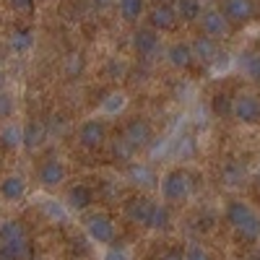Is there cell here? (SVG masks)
Returning <instances> with one entry per match:
<instances>
[{
	"label": "cell",
	"mask_w": 260,
	"mask_h": 260,
	"mask_svg": "<svg viewBox=\"0 0 260 260\" xmlns=\"http://www.w3.org/2000/svg\"><path fill=\"white\" fill-rule=\"evenodd\" d=\"M211 110H213L216 117H226V115L234 112V99L229 94H216L211 99Z\"/></svg>",
	"instance_id": "484cf974"
},
{
	"label": "cell",
	"mask_w": 260,
	"mask_h": 260,
	"mask_svg": "<svg viewBox=\"0 0 260 260\" xmlns=\"http://www.w3.org/2000/svg\"><path fill=\"white\" fill-rule=\"evenodd\" d=\"M83 65H86L83 55H81V52H71L68 57H65V73H68L71 78H76V76L83 71Z\"/></svg>",
	"instance_id": "f1b7e54d"
},
{
	"label": "cell",
	"mask_w": 260,
	"mask_h": 260,
	"mask_svg": "<svg viewBox=\"0 0 260 260\" xmlns=\"http://www.w3.org/2000/svg\"><path fill=\"white\" fill-rule=\"evenodd\" d=\"M133 47H136V52H138L141 57L154 55V52L159 50V31L151 29V26L138 29V31L133 34Z\"/></svg>",
	"instance_id": "5bb4252c"
},
{
	"label": "cell",
	"mask_w": 260,
	"mask_h": 260,
	"mask_svg": "<svg viewBox=\"0 0 260 260\" xmlns=\"http://www.w3.org/2000/svg\"><path fill=\"white\" fill-rule=\"evenodd\" d=\"M161 3H167V0H161Z\"/></svg>",
	"instance_id": "8d00e7d4"
},
{
	"label": "cell",
	"mask_w": 260,
	"mask_h": 260,
	"mask_svg": "<svg viewBox=\"0 0 260 260\" xmlns=\"http://www.w3.org/2000/svg\"><path fill=\"white\" fill-rule=\"evenodd\" d=\"M133 151H136V148H133V146H130V143H127L125 138L115 143V154H117L120 159H130V156H133Z\"/></svg>",
	"instance_id": "1f68e13d"
},
{
	"label": "cell",
	"mask_w": 260,
	"mask_h": 260,
	"mask_svg": "<svg viewBox=\"0 0 260 260\" xmlns=\"http://www.w3.org/2000/svg\"><path fill=\"white\" fill-rule=\"evenodd\" d=\"M13 115V96L0 91V117H11Z\"/></svg>",
	"instance_id": "f546056e"
},
{
	"label": "cell",
	"mask_w": 260,
	"mask_h": 260,
	"mask_svg": "<svg viewBox=\"0 0 260 260\" xmlns=\"http://www.w3.org/2000/svg\"><path fill=\"white\" fill-rule=\"evenodd\" d=\"M169 221H172V216H169V208L167 206H154V213H151V219H148V229H167L169 226Z\"/></svg>",
	"instance_id": "4316f807"
},
{
	"label": "cell",
	"mask_w": 260,
	"mask_h": 260,
	"mask_svg": "<svg viewBox=\"0 0 260 260\" xmlns=\"http://www.w3.org/2000/svg\"><path fill=\"white\" fill-rule=\"evenodd\" d=\"M175 11H177V18L180 21H201V16H203L201 0H177Z\"/></svg>",
	"instance_id": "7402d4cb"
},
{
	"label": "cell",
	"mask_w": 260,
	"mask_h": 260,
	"mask_svg": "<svg viewBox=\"0 0 260 260\" xmlns=\"http://www.w3.org/2000/svg\"><path fill=\"white\" fill-rule=\"evenodd\" d=\"M159 260H185V250H180V247H169V250H164V252L159 255Z\"/></svg>",
	"instance_id": "d6a6232c"
},
{
	"label": "cell",
	"mask_w": 260,
	"mask_h": 260,
	"mask_svg": "<svg viewBox=\"0 0 260 260\" xmlns=\"http://www.w3.org/2000/svg\"><path fill=\"white\" fill-rule=\"evenodd\" d=\"M221 177H224V182H226V185H240V182H242V177H245V169H242L240 164H237V161H229V164H224Z\"/></svg>",
	"instance_id": "83f0119b"
},
{
	"label": "cell",
	"mask_w": 260,
	"mask_h": 260,
	"mask_svg": "<svg viewBox=\"0 0 260 260\" xmlns=\"http://www.w3.org/2000/svg\"><path fill=\"white\" fill-rule=\"evenodd\" d=\"M240 71L252 81V83H260V50L257 47H250L242 52L240 57Z\"/></svg>",
	"instance_id": "ffe728a7"
},
{
	"label": "cell",
	"mask_w": 260,
	"mask_h": 260,
	"mask_svg": "<svg viewBox=\"0 0 260 260\" xmlns=\"http://www.w3.org/2000/svg\"><path fill=\"white\" fill-rule=\"evenodd\" d=\"M201 29H203V34H206V37H211V39L219 42V39L229 37L232 24L224 18V13H221V11L211 8V11H203V16H201Z\"/></svg>",
	"instance_id": "ba28073f"
},
{
	"label": "cell",
	"mask_w": 260,
	"mask_h": 260,
	"mask_svg": "<svg viewBox=\"0 0 260 260\" xmlns=\"http://www.w3.org/2000/svg\"><path fill=\"white\" fill-rule=\"evenodd\" d=\"M185 260H211V257H208V252L201 245H190L185 250Z\"/></svg>",
	"instance_id": "4dcf8cb0"
},
{
	"label": "cell",
	"mask_w": 260,
	"mask_h": 260,
	"mask_svg": "<svg viewBox=\"0 0 260 260\" xmlns=\"http://www.w3.org/2000/svg\"><path fill=\"white\" fill-rule=\"evenodd\" d=\"M219 11L229 24H245L255 16V0H221Z\"/></svg>",
	"instance_id": "30bf717a"
},
{
	"label": "cell",
	"mask_w": 260,
	"mask_h": 260,
	"mask_svg": "<svg viewBox=\"0 0 260 260\" xmlns=\"http://www.w3.org/2000/svg\"><path fill=\"white\" fill-rule=\"evenodd\" d=\"M102 260H127V255H125L120 247L112 245V247H107V250H104V257H102Z\"/></svg>",
	"instance_id": "836d02e7"
},
{
	"label": "cell",
	"mask_w": 260,
	"mask_h": 260,
	"mask_svg": "<svg viewBox=\"0 0 260 260\" xmlns=\"http://www.w3.org/2000/svg\"><path fill=\"white\" fill-rule=\"evenodd\" d=\"M0 195H3L6 201H11V203L21 201V198L26 195V180L21 177V175H8V177H3V180H0Z\"/></svg>",
	"instance_id": "e0dca14e"
},
{
	"label": "cell",
	"mask_w": 260,
	"mask_h": 260,
	"mask_svg": "<svg viewBox=\"0 0 260 260\" xmlns=\"http://www.w3.org/2000/svg\"><path fill=\"white\" fill-rule=\"evenodd\" d=\"M192 45V55L195 60H203V62H216V57H219V42L201 34L195 42H190Z\"/></svg>",
	"instance_id": "ac0fdd59"
},
{
	"label": "cell",
	"mask_w": 260,
	"mask_h": 260,
	"mask_svg": "<svg viewBox=\"0 0 260 260\" xmlns=\"http://www.w3.org/2000/svg\"><path fill=\"white\" fill-rule=\"evenodd\" d=\"M192 192V177L185 169H169L161 177V198L167 203H182Z\"/></svg>",
	"instance_id": "3957f363"
},
{
	"label": "cell",
	"mask_w": 260,
	"mask_h": 260,
	"mask_svg": "<svg viewBox=\"0 0 260 260\" xmlns=\"http://www.w3.org/2000/svg\"><path fill=\"white\" fill-rule=\"evenodd\" d=\"M83 226H86V234H89L96 245L112 247L115 240H117V226H115V221H112L107 213H102V211H96V213H91V216H86Z\"/></svg>",
	"instance_id": "277c9868"
},
{
	"label": "cell",
	"mask_w": 260,
	"mask_h": 260,
	"mask_svg": "<svg viewBox=\"0 0 260 260\" xmlns=\"http://www.w3.org/2000/svg\"><path fill=\"white\" fill-rule=\"evenodd\" d=\"M37 180L42 187H60L65 180H68V167H65V161H60L57 156H47L45 161H42L37 167Z\"/></svg>",
	"instance_id": "5b68a950"
},
{
	"label": "cell",
	"mask_w": 260,
	"mask_h": 260,
	"mask_svg": "<svg viewBox=\"0 0 260 260\" xmlns=\"http://www.w3.org/2000/svg\"><path fill=\"white\" fill-rule=\"evenodd\" d=\"M21 130H24V148L26 151H37L47 141V122H42V120H26L21 125Z\"/></svg>",
	"instance_id": "4fadbf2b"
},
{
	"label": "cell",
	"mask_w": 260,
	"mask_h": 260,
	"mask_svg": "<svg viewBox=\"0 0 260 260\" xmlns=\"http://www.w3.org/2000/svg\"><path fill=\"white\" fill-rule=\"evenodd\" d=\"M167 60H169V65L172 68H190L192 65V60H195V55H192V45L190 42H175L169 50H167Z\"/></svg>",
	"instance_id": "2e32d148"
},
{
	"label": "cell",
	"mask_w": 260,
	"mask_h": 260,
	"mask_svg": "<svg viewBox=\"0 0 260 260\" xmlns=\"http://www.w3.org/2000/svg\"><path fill=\"white\" fill-rule=\"evenodd\" d=\"M255 182H257V185H260V172H257V177H255Z\"/></svg>",
	"instance_id": "d590c367"
},
{
	"label": "cell",
	"mask_w": 260,
	"mask_h": 260,
	"mask_svg": "<svg viewBox=\"0 0 260 260\" xmlns=\"http://www.w3.org/2000/svg\"><path fill=\"white\" fill-rule=\"evenodd\" d=\"M232 117L242 125H257L260 122V99L255 94H240L234 99Z\"/></svg>",
	"instance_id": "8992f818"
},
{
	"label": "cell",
	"mask_w": 260,
	"mask_h": 260,
	"mask_svg": "<svg viewBox=\"0 0 260 260\" xmlns=\"http://www.w3.org/2000/svg\"><path fill=\"white\" fill-rule=\"evenodd\" d=\"M26 257H29L26 226L16 219L0 221V260H26Z\"/></svg>",
	"instance_id": "7a4b0ae2"
},
{
	"label": "cell",
	"mask_w": 260,
	"mask_h": 260,
	"mask_svg": "<svg viewBox=\"0 0 260 260\" xmlns=\"http://www.w3.org/2000/svg\"><path fill=\"white\" fill-rule=\"evenodd\" d=\"M224 219L237 234L242 237V240H247V242L260 240V216H257V211L250 203L229 201L226 208H224Z\"/></svg>",
	"instance_id": "6da1fadb"
},
{
	"label": "cell",
	"mask_w": 260,
	"mask_h": 260,
	"mask_svg": "<svg viewBox=\"0 0 260 260\" xmlns=\"http://www.w3.org/2000/svg\"><path fill=\"white\" fill-rule=\"evenodd\" d=\"M177 11L175 6H169V3H159L148 11V24L151 29H156V31H169V29H175L177 24Z\"/></svg>",
	"instance_id": "7c38bea8"
},
{
	"label": "cell",
	"mask_w": 260,
	"mask_h": 260,
	"mask_svg": "<svg viewBox=\"0 0 260 260\" xmlns=\"http://www.w3.org/2000/svg\"><path fill=\"white\" fill-rule=\"evenodd\" d=\"M0 148H6V151L24 148V130H21V125L6 122L0 127Z\"/></svg>",
	"instance_id": "d6986e66"
},
{
	"label": "cell",
	"mask_w": 260,
	"mask_h": 260,
	"mask_svg": "<svg viewBox=\"0 0 260 260\" xmlns=\"http://www.w3.org/2000/svg\"><path fill=\"white\" fill-rule=\"evenodd\" d=\"M127 177H130V182L143 185V187H148V185H154V182H156L154 172H151L146 164H130V169H127Z\"/></svg>",
	"instance_id": "cb8c5ba5"
},
{
	"label": "cell",
	"mask_w": 260,
	"mask_h": 260,
	"mask_svg": "<svg viewBox=\"0 0 260 260\" xmlns=\"http://www.w3.org/2000/svg\"><path fill=\"white\" fill-rule=\"evenodd\" d=\"M125 104H127V96L122 91H112L102 99V112L104 115H120L125 110Z\"/></svg>",
	"instance_id": "d4e9b609"
},
{
	"label": "cell",
	"mask_w": 260,
	"mask_h": 260,
	"mask_svg": "<svg viewBox=\"0 0 260 260\" xmlns=\"http://www.w3.org/2000/svg\"><path fill=\"white\" fill-rule=\"evenodd\" d=\"M117 8H120V16L133 24V21H138V18L143 16L146 0H117Z\"/></svg>",
	"instance_id": "603a6c76"
},
{
	"label": "cell",
	"mask_w": 260,
	"mask_h": 260,
	"mask_svg": "<svg viewBox=\"0 0 260 260\" xmlns=\"http://www.w3.org/2000/svg\"><path fill=\"white\" fill-rule=\"evenodd\" d=\"M65 203H68V208H73V211H86V208H91V203H94V190H91L89 185L78 182V185L68 187Z\"/></svg>",
	"instance_id": "9a60e30c"
},
{
	"label": "cell",
	"mask_w": 260,
	"mask_h": 260,
	"mask_svg": "<svg viewBox=\"0 0 260 260\" xmlns=\"http://www.w3.org/2000/svg\"><path fill=\"white\" fill-rule=\"evenodd\" d=\"M11 3V8L13 11H18V13H24V11H31V6H34V0H8Z\"/></svg>",
	"instance_id": "e575fe53"
},
{
	"label": "cell",
	"mask_w": 260,
	"mask_h": 260,
	"mask_svg": "<svg viewBox=\"0 0 260 260\" xmlns=\"http://www.w3.org/2000/svg\"><path fill=\"white\" fill-rule=\"evenodd\" d=\"M8 47L13 52H29L34 47V29L31 26H18L8 37Z\"/></svg>",
	"instance_id": "44dd1931"
},
{
	"label": "cell",
	"mask_w": 260,
	"mask_h": 260,
	"mask_svg": "<svg viewBox=\"0 0 260 260\" xmlns=\"http://www.w3.org/2000/svg\"><path fill=\"white\" fill-rule=\"evenodd\" d=\"M122 138L138 151V148H143V146L151 143V138H154V130H151V122H148V120L133 117V120L125 125V136H122Z\"/></svg>",
	"instance_id": "9c48e42d"
},
{
	"label": "cell",
	"mask_w": 260,
	"mask_h": 260,
	"mask_svg": "<svg viewBox=\"0 0 260 260\" xmlns=\"http://www.w3.org/2000/svg\"><path fill=\"white\" fill-rule=\"evenodd\" d=\"M154 206H156V203L148 201L146 195H138V198L127 201V206H125L127 221L136 224V226H148V219H151V213H154Z\"/></svg>",
	"instance_id": "8fae6325"
},
{
	"label": "cell",
	"mask_w": 260,
	"mask_h": 260,
	"mask_svg": "<svg viewBox=\"0 0 260 260\" xmlns=\"http://www.w3.org/2000/svg\"><path fill=\"white\" fill-rule=\"evenodd\" d=\"M104 141H107V125H104V120L91 117V120H83L78 125V143L83 148H99Z\"/></svg>",
	"instance_id": "52a82bcc"
}]
</instances>
